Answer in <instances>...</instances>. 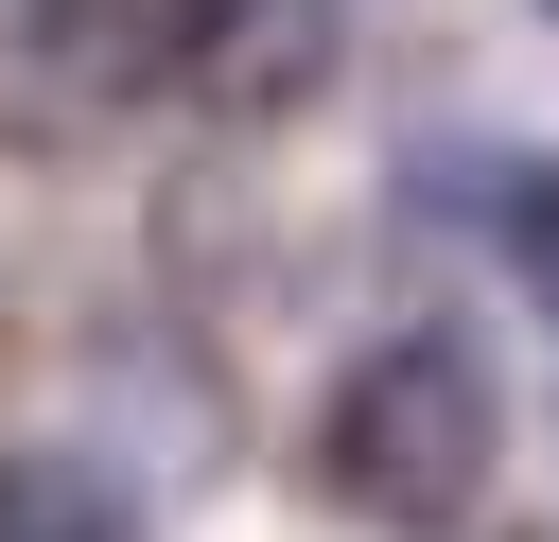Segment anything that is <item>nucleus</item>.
<instances>
[{"label":"nucleus","instance_id":"nucleus-6","mask_svg":"<svg viewBox=\"0 0 559 542\" xmlns=\"http://www.w3.org/2000/svg\"><path fill=\"white\" fill-rule=\"evenodd\" d=\"M507 280L559 315V157H524V192H507Z\"/></svg>","mask_w":559,"mask_h":542},{"label":"nucleus","instance_id":"nucleus-3","mask_svg":"<svg viewBox=\"0 0 559 542\" xmlns=\"http://www.w3.org/2000/svg\"><path fill=\"white\" fill-rule=\"evenodd\" d=\"M192 0H0V140L87 157L140 122V87H175Z\"/></svg>","mask_w":559,"mask_h":542},{"label":"nucleus","instance_id":"nucleus-7","mask_svg":"<svg viewBox=\"0 0 559 542\" xmlns=\"http://www.w3.org/2000/svg\"><path fill=\"white\" fill-rule=\"evenodd\" d=\"M542 17H559V0H542Z\"/></svg>","mask_w":559,"mask_h":542},{"label":"nucleus","instance_id":"nucleus-4","mask_svg":"<svg viewBox=\"0 0 559 542\" xmlns=\"http://www.w3.org/2000/svg\"><path fill=\"white\" fill-rule=\"evenodd\" d=\"M349 87V0H192L175 35V105L210 140H297Z\"/></svg>","mask_w":559,"mask_h":542},{"label":"nucleus","instance_id":"nucleus-2","mask_svg":"<svg viewBox=\"0 0 559 542\" xmlns=\"http://www.w3.org/2000/svg\"><path fill=\"white\" fill-rule=\"evenodd\" d=\"M70 437L140 490V507H192L227 455H245V402H227V350L192 315H105L70 350Z\"/></svg>","mask_w":559,"mask_h":542},{"label":"nucleus","instance_id":"nucleus-1","mask_svg":"<svg viewBox=\"0 0 559 542\" xmlns=\"http://www.w3.org/2000/svg\"><path fill=\"white\" fill-rule=\"evenodd\" d=\"M507 472V367L472 315H384L314 385V490L384 542H454Z\"/></svg>","mask_w":559,"mask_h":542},{"label":"nucleus","instance_id":"nucleus-5","mask_svg":"<svg viewBox=\"0 0 559 542\" xmlns=\"http://www.w3.org/2000/svg\"><path fill=\"white\" fill-rule=\"evenodd\" d=\"M0 542H157V507L87 437H0Z\"/></svg>","mask_w":559,"mask_h":542}]
</instances>
